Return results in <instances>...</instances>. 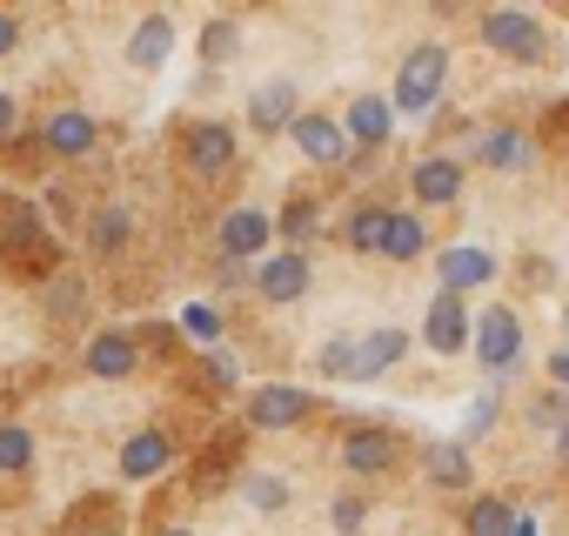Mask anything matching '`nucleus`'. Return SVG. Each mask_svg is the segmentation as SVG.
I'll list each match as a JSON object with an SVG mask.
<instances>
[{
	"instance_id": "26",
	"label": "nucleus",
	"mask_w": 569,
	"mask_h": 536,
	"mask_svg": "<svg viewBox=\"0 0 569 536\" xmlns=\"http://www.w3.org/2000/svg\"><path fill=\"white\" fill-rule=\"evenodd\" d=\"M482 155H489L496 168H522V161H529V148H522V135H482Z\"/></svg>"
},
{
	"instance_id": "18",
	"label": "nucleus",
	"mask_w": 569,
	"mask_h": 536,
	"mask_svg": "<svg viewBox=\"0 0 569 536\" xmlns=\"http://www.w3.org/2000/svg\"><path fill=\"white\" fill-rule=\"evenodd\" d=\"M416 195L436 201V208L456 201V195H462V168H456V161H422V168H416Z\"/></svg>"
},
{
	"instance_id": "27",
	"label": "nucleus",
	"mask_w": 569,
	"mask_h": 536,
	"mask_svg": "<svg viewBox=\"0 0 569 536\" xmlns=\"http://www.w3.org/2000/svg\"><path fill=\"white\" fill-rule=\"evenodd\" d=\"M181 329H188L194 343H221V322H214L208 302H188V309H181Z\"/></svg>"
},
{
	"instance_id": "22",
	"label": "nucleus",
	"mask_w": 569,
	"mask_h": 536,
	"mask_svg": "<svg viewBox=\"0 0 569 536\" xmlns=\"http://www.w3.org/2000/svg\"><path fill=\"white\" fill-rule=\"evenodd\" d=\"M509 529H516V509H509V503L482 496V503L469 509V536H509Z\"/></svg>"
},
{
	"instance_id": "21",
	"label": "nucleus",
	"mask_w": 569,
	"mask_h": 536,
	"mask_svg": "<svg viewBox=\"0 0 569 536\" xmlns=\"http://www.w3.org/2000/svg\"><path fill=\"white\" fill-rule=\"evenodd\" d=\"M382 255H389V261H416V255H422V221L389 208V228H382Z\"/></svg>"
},
{
	"instance_id": "29",
	"label": "nucleus",
	"mask_w": 569,
	"mask_h": 536,
	"mask_svg": "<svg viewBox=\"0 0 569 536\" xmlns=\"http://www.w3.org/2000/svg\"><path fill=\"white\" fill-rule=\"evenodd\" d=\"M128 241V215L121 208H101L94 215V248H121Z\"/></svg>"
},
{
	"instance_id": "4",
	"label": "nucleus",
	"mask_w": 569,
	"mask_h": 536,
	"mask_svg": "<svg viewBox=\"0 0 569 536\" xmlns=\"http://www.w3.org/2000/svg\"><path fill=\"white\" fill-rule=\"evenodd\" d=\"M296 148H302L316 168H342V161H349V135H342V121H329V115H296Z\"/></svg>"
},
{
	"instance_id": "6",
	"label": "nucleus",
	"mask_w": 569,
	"mask_h": 536,
	"mask_svg": "<svg viewBox=\"0 0 569 536\" xmlns=\"http://www.w3.org/2000/svg\"><path fill=\"white\" fill-rule=\"evenodd\" d=\"M422 343H429L436 356H462V349H469V316H462L456 296H436V302H429V316H422Z\"/></svg>"
},
{
	"instance_id": "2",
	"label": "nucleus",
	"mask_w": 569,
	"mask_h": 536,
	"mask_svg": "<svg viewBox=\"0 0 569 536\" xmlns=\"http://www.w3.org/2000/svg\"><path fill=\"white\" fill-rule=\"evenodd\" d=\"M482 48L516 54V61H536V54H542V21H536V14H522V8H502V14H489V21H482Z\"/></svg>"
},
{
	"instance_id": "42",
	"label": "nucleus",
	"mask_w": 569,
	"mask_h": 536,
	"mask_svg": "<svg viewBox=\"0 0 569 536\" xmlns=\"http://www.w3.org/2000/svg\"><path fill=\"white\" fill-rule=\"evenodd\" d=\"M562 463H569V429H562Z\"/></svg>"
},
{
	"instance_id": "35",
	"label": "nucleus",
	"mask_w": 569,
	"mask_h": 536,
	"mask_svg": "<svg viewBox=\"0 0 569 536\" xmlns=\"http://www.w3.org/2000/svg\"><path fill=\"white\" fill-rule=\"evenodd\" d=\"M228 48H234V28H221V21H214V28H208V54H214V61H221V54H228Z\"/></svg>"
},
{
	"instance_id": "11",
	"label": "nucleus",
	"mask_w": 569,
	"mask_h": 536,
	"mask_svg": "<svg viewBox=\"0 0 569 536\" xmlns=\"http://www.w3.org/2000/svg\"><path fill=\"white\" fill-rule=\"evenodd\" d=\"M248 416H254V429H289V423L309 416V396L289 389V383H274V389H261V396L248 403Z\"/></svg>"
},
{
	"instance_id": "38",
	"label": "nucleus",
	"mask_w": 569,
	"mask_h": 536,
	"mask_svg": "<svg viewBox=\"0 0 569 536\" xmlns=\"http://www.w3.org/2000/svg\"><path fill=\"white\" fill-rule=\"evenodd\" d=\"M549 376H556V383L569 389V349H556V356H549Z\"/></svg>"
},
{
	"instance_id": "7",
	"label": "nucleus",
	"mask_w": 569,
	"mask_h": 536,
	"mask_svg": "<svg viewBox=\"0 0 569 536\" xmlns=\"http://www.w3.org/2000/svg\"><path fill=\"white\" fill-rule=\"evenodd\" d=\"M254 289L268 296V302H296L302 289H309V255H268L261 268H254Z\"/></svg>"
},
{
	"instance_id": "20",
	"label": "nucleus",
	"mask_w": 569,
	"mask_h": 536,
	"mask_svg": "<svg viewBox=\"0 0 569 536\" xmlns=\"http://www.w3.org/2000/svg\"><path fill=\"white\" fill-rule=\"evenodd\" d=\"M254 121H261V128H296V88H289V81L254 88Z\"/></svg>"
},
{
	"instance_id": "15",
	"label": "nucleus",
	"mask_w": 569,
	"mask_h": 536,
	"mask_svg": "<svg viewBox=\"0 0 569 536\" xmlns=\"http://www.w3.org/2000/svg\"><path fill=\"white\" fill-rule=\"evenodd\" d=\"M168 54H174V21H168V14H148V21L134 28V41H128V61H134V68H161Z\"/></svg>"
},
{
	"instance_id": "44",
	"label": "nucleus",
	"mask_w": 569,
	"mask_h": 536,
	"mask_svg": "<svg viewBox=\"0 0 569 536\" xmlns=\"http://www.w3.org/2000/svg\"><path fill=\"white\" fill-rule=\"evenodd\" d=\"M562 322H569V309H562Z\"/></svg>"
},
{
	"instance_id": "25",
	"label": "nucleus",
	"mask_w": 569,
	"mask_h": 536,
	"mask_svg": "<svg viewBox=\"0 0 569 536\" xmlns=\"http://www.w3.org/2000/svg\"><path fill=\"white\" fill-rule=\"evenodd\" d=\"M28 463H34V436H28V429H0V469L21 476Z\"/></svg>"
},
{
	"instance_id": "43",
	"label": "nucleus",
	"mask_w": 569,
	"mask_h": 536,
	"mask_svg": "<svg viewBox=\"0 0 569 536\" xmlns=\"http://www.w3.org/2000/svg\"><path fill=\"white\" fill-rule=\"evenodd\" d=\"M168 536H188V529H168Z\"/></svg>"
},
{
	"instance_id": "9",
	"label": "nucleus",
	"mask_w": 569,
	"mask_h": 536,
	"mask_svg": "<svg viewBox=\"0 0 569 536\" xmlns=\"http://www.w3.org/2000/svg\"><path fill=\"white\" fill-rule=\"evenodd\" d=\"M274 241V221L261 215V208H234L228 221H221V248H228V261H248V255H261Z\"/></svg>"
},
{
	"instance_id": "24",
	"label": "nucleus",
	"mask_w": 569,
	"mask_h": 536,
	"mask_svg": "<svg viewBox=\"0 0 569 536\" xmlns=\"http://www.w3.org/2000/svg\"><path fill=\"white\" fill-rule=\"evenodd\" d=\"M382 228H389V208H362V215L349 221V248H362V255H382Z\"/></svg>"
},
{
	"instance_id": "30",
	"label": "nucleus",
	"mask_w": 569,
	"mask_h": 536,
	"mask_svg": "<svg viewBox=\"0 0 569 536\" xmlns=\"http://www.w3.org/2000/svg\"><path fill=\"white\" fill-rule=\"evenodd\" d=\"M248 496H254V509H281V503H289V483H281V476H254Z\"/></svg>"
},
{
	"instance_id": "32",
	"label": "nucleus",
	"mask_w": 569,
	"mask_h": 536,
	"mask_svg": "<svg viewBox=\"0 0 569 536\" xmlns=\"http://www.w3.org/2000/svg\"><path fill=\"white\" fill-rule=\"evenodd\" d=\"M489 423H496V389H482V396L469 403V416H462V436H482Z\"/></svg>"
},
{
	"instance_id": "45",
	"label": "nucleus",
	"mask_w": 569,
	"mask_h": 536,
	"mask_svg": "<svg viewBox=\"0 0 569 536\" xmlns=\"http://www.w3.org/2000/svg\"><path fill=\"white\" fill-rule=\"evenodd\" d=\"M101 536H114V529H101Z\"/></svg>"
},
{
	"instance_id": "10",
	"label": "nucleus",
	"mask_w": 569,
	"mask_h": 536,
	"mask_svg": "<svg viewBox=\"0 0 569 536\" xmlns=\"http://www.w3.org/2000/svg\"><path fill=\"white\" fill-rule=\"evenodd\" d=\"M134 363H141V349H134V336H121V329H101V336L88 343V369H94L101 383H128Z\"/></svg>"
},
{
	"instance_id": "17",
	"label": "nucleus",
	"mask_w": 569,
	"mask_h": 536,
	"mask_svg": "<svg viewBox=\"0 0 569 536\" xmlns=\"http://www.w3.org/2000/svg\"><path fill=\"white\" fill-rule=\"evenodd\" d=\"M41 135H48V148H54V155H88V148H94V121H88V115H74V108L48 115V128H41Z\"/></svg>"
},
{
	"instance_id": "23",
	"label": "nucleus",
	"mask_w": 569,
	"mask_h": 536,
	"mask_svg": "<svg viewBox=\"0 0 569 536\" xmlns=\"http://www.w3.org/2000/svg\"><path fill=\"white\" fill-rule=\"evenodd\" d=\"M41 235H48V228H41V215H34V208H14V215H8V255H34V248H41Z\"/></svg>"
},
{
	"instance_id": "12",
	"label": "nucleus",
	"mask_w": 569,
	"mask_h": 536,
	"mask_svg": "<svg viewBox=\"0 0 569 536\" xmlns=\"http://www.w3.org/2000/svg\"><path fill=\"white\" fill-rule=\"evenodd\" d=\"M402 349H409V336H402V329H369V336H362V349H356V376H349V383H376L389 363H402Z\"/></svg>"
},
{
	"instance_id": "31",
	"label": "nucleus",
	"mask_w": 569,
	"mask_h": 536,
	"mask_svg": "<svg viewBox=\"0 0 569 536\" xmlns=\"http://www.w3.org/2000/svg\"><path fill=\"white\" fill-rule=\"evenodd\" d=\"M322 376L349 383V376H356V349H349V343H329V349H322Z\"/></svg>"
},
{
	"instance_id": "13",
	"label": "nucleus",
	"mask_w": 569,
	"mask_h": 536,
	"mask_svg": "<svg viewBox=\"0 0 569 536\" xmlns=\"http://www.w3.org/2000/svg\"><path fill=\"white\" fill-rule=\"evenodd\" d=\"M168 436H154V429H141V436H128V449H121V476L128 483H148V476H161L168 469Z\"/></svg>"
},
{
	"instance_id": "28",
	"label": "nucleus",
	"mask_w": 569,
	"mask_h": 536,
	"mask_svg": "<svg viewBox=\"0 0 569 536\" xmlns=\"http://www.w3.org/2000/svg\"><path fill=\"white\" fill-rule=\"evenodd\" d=\"M274 228H281V235H296V241H309V235H316V201H289Z\"/></svg>"
},
{
	"instance_id": "19",
	"label": "nucleus",
	"mask_w": 569,
	"mask_h": 536,
	"mask_svg": "<svg viewBox=\"0 0 569 536\" xmlns=\"http://www.w3.org/2000/svg\"><path fill=\"white\" fill-rule=\"evenodd\" d=\"M429 483L469 489V449H462V443H429Z\"/></svg>"
},
{
	"instance_id": "3",
	"label": "nucleus",
	"mask_w": 569,
	"mask_h": 536,
	"mask_svg": "<svg viewBox=\"0 0 569 536\" xmlns=\"http://www.w3.org/2000/svg\"><path fill=\"white\" fill-rule=\"evenodd\" d=\"M476 336V356H482V369H509L516 363V349H522V322H516V309H489L482 322H469Z\"/></svg>"
},
{
	"instance_id": "14",
	"label": "nucleus",
	"mask_w": 569,
	"mask_h": 536,
	"mask_svg": "<svg viewBox=\"0 0 569 536\" xmlns=\"http://www.w3.org/2000/svg\"><path fill=\"white\" fill-rule=\"evenodd\" d=\"M342 463H349L356 476H376V469L396 463V436H389V429H356V436L342 443Z\"/></svg>"
},
{
	"instance_id": "40",
	"label": "nucleus",
	"mask_w": 569,
	"mask_h": 536,
	"mask_svg": "<svg viewBox=\"0 0 569 536\" xmlns=\"http://www.w3.org/2000/svg\"><path fill=\"white\" fill-rule=\"evenodd\" d=\"M8 48H14V21H8V14H0V54H8Z\"/></svg>"
},
{
	"instance_id": "36",
	"label": "nucleus",
	"mask_w": 569,
	"mask_h": 536,
	"mask_svg": "<svg viewBox=\"0 0 569 536\" xmlns=\"http://www.w3.org/2000/svg\"><path fill=\"white\" fill-rule=\"evenodd\" d=\"M356 523H362V503H356V496H342V503H336V529H356Z\"/></svg>"
},
{
	"instance_id": "39",
	"label": "nucleus",
	"mask_w": 569,
	"mask_h": 536,
	"mask_svg": "<svg viewBox=\"0 0 569 536\" xmlns=\"http://www.w3.org/2000/svg\"><path fill=\"white\" fill-rule=\"evenodd\" d=\"M0 135H14V101L0 95Z\"/></svg>"
},
{
	"instance_id": "33",
	"label": "nucleus",
	"mask_w": 569,
	"mask_h": 536,
	"mask_svg": "<svg viewBox=\"0 0 569 536\" xmlns=\"http://www.w3.org/2000/svg\"><path fill=\"white\" fill-rule=\"evenodd\" d=\"M234 376H241V363H234L228 349H214V356H208V383H221V389H234Z\"/></svg>"
},
{
	"instance_id": "34",
	"label": "nucleus",
	"mask_w": 569,
	"mask_h": 536,
	"mask_svg": "<svg viewBox=\"0 0 569 536\" xmlns=\"http://www.w3.org/2000/svg\"><path fill=\"white\" fill-rule=\"evenodd\" d=\"M536 423H542V429H562V423H569V403H562V396L536 403Z\"/></svg>"
},
{
	"instance_id": "5",
	"label": "nucleus",
	"mask_w": 569,
	"mask_h": 536,
	"mask_svg": "<svg viewBox=\"0 0 569 536\" xmlns=\"http://www.w3.org/2000/svg\"><path fill=\"white\" fill-rule=\"evenodd\" d=\"M436 276H442V296L482 289V282L496 276V255H489V248H442V255H436Z\"/></svg>"
},
{
	"instance_id": "16",
	"label": "nucleus",
	"mask_w": 569,
	"mask_h": 536,
	"mask_svg": "<svg viewBox=\"0 0 569 536\" xmlns=\"http://www.w3.org/2000/svg\"><path fill=\"white\" fill-rule=\"evenodd\" d=\"M389 128H396V108L382 101V95H362L356 108H349V141H362V148H376V141H389Z\"/></svg>"
},
{
	"instance_id": "41",
	"label": "nucleus",
	"mask_w": 569,
	"mask_h": 536,
	"mask_svg": "<svg viewBox=\"0 0 569 536\" xmlns=\"http://www.w3.org/2000/svg\"><path fill=\"white\" fill-rule=\"evenodd\" d=\"M509 536H536V523H529V516H516V529H509Z\"/></svg>"
},
{
	"instance_id": "1",
	"label": "nucleus",
	"mask_w": 569,
	"mask_h": 536,
	"mask_svg": "<svg viewBox=\"0 0 569 536\" xmlns=\"http://www.w3.org/2000/svg\"><path fill=\"white\" fill-rule=\"evenodd\" d=\"M442 81H449V54H442V48H416V54L402 61V75H396V101H389V108L429 115L436 95H442Z\"/></svg>"
},
{
	"instance_id": "8",
	"label": "nucleus",
	"mask_w": 569,
	"mask_h": 536,
	"mask_svg": "<svg viewBox=\"0 0 569 536\" xmlns=\"http://www.w3.org/2000/svg\"><path fill=\"white\" fill-rule=\"evenodd\" d=\"M188 168H194V175H228V168H234V135H228L221 121L188 128Z\"/></svg>"
},
{
	"instance_id": "37",
	"label": "nucleus",
	"mask_w": 569,
	"mask_h": 536,
	"mask_svg": "<svg viewBox=\"0 0 569 536\" xmlns=\"http://www.w3.org/2000/svg\"><path fill=\"white\" fill-rule=\"evenodd\" d=\"M241 282H248V261H228L221 255V289H241Z\"/></svg>"
}]
</instances>
